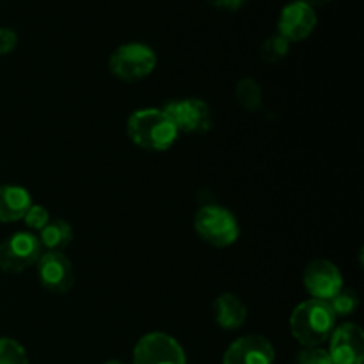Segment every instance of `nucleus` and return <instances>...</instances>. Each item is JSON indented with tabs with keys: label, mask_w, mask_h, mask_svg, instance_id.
I'll return each mask as SVG.
<instances>
[{
	"label": "nucleus",
	"mask_w": 364,
	"mask_h": 364,
	"mask_svg": "<svg viewBox=\"0 0 364 364\" xmlns=\"http://www.w3.org/2000/svg\"><path fill=\"white\" fill-rule=\"evenodd\" d=\"M130 141L146 151H167L178 141V130L162 109H139L128 117Z\"/></svg>",
	"instance_id": "nucleus-1"
},
{
	"label": "nucleus",
	"mask_w": 364,
	"mask_h": 364,
	"mask_svg": "<svg viewBox=\"0 0 364 364\" xmlns=\"http://www.w3.org/2000/svg\"><path fill=\"white\" fill-rule=\"evenodd\" d=\"M336 327V316L327 302L309 299L299 304L290 316V333L302 347H320Z\"/></svg>",
	"instance_id": "nucleus-2"
},
{
	"label": "nucleus",
	"mask_w": 364,
	"mask_h": 364,
	"mask_svg": "<svg viewBox=\"0 0 364 364\" xmlns=\"http://www.w3.org/2000/svg\"><path fill=\"white\" fill-rule=\"evenodd\" d=\"M194 230L213 247H230L240 237V226L233 213L219 205H206L194 217Z\"/></svg>",
	"instance_id": "nucleus-3"
},
{
	"label": "nucleus",
	"mask_w": 364,
	"mask_h": 364,
	"mask_svg": "<svg viewBox=\"0 0 364 364\" xmlns=\"http://www.w3.org/2000/svg\"><path fill=\"white\" fill-rule=\"evenodd\" d=\"M109 68L114 77L123 82L142 80L155 71L156 53L144 43H127L114 50Z\"/></svg>",
	"instance_id": "nucleus-4"
},
{
	"label": "nucleus",
	"mask_w": 364,
	"mask_h": 364,
	"mask_svg": "<svg viewBox=\"0 0 364 364\" xmlns=\"http://www.w3.org/2000/svg\"><path fill=\"white\" fill-rule=\"evenodd\" d=\"M43 247L39 238L28 231H18L0 244V270L20 274L39 262Z\"/></svg>",
	"instance_id": "nucleus-5"
},
{
	"label": "nucleus",
	"mask_w": 364,
	"mask_h": 364,
	"mask_svg": "<svg viewBox=\"0 0 364 364\" xmlns=\"http://www.w3.org/2000/svg\"><path fill=\"white\" fill-rule=\"evenodd\" d=\"M164 112L169 116L178 134H205L212 128L213 114L206 102L199 98L173 100L164 105Z\"/></svg>",
	"instance_id": "nucleus-6"
},
{
	"label": "nucleus",
	"mask_w": 364,
	"mask_h": 364,
	"mask_svg": "<svg viewBox=\"0 0 364 364\" xmlns=\"http://www.w3.org/2000/svg\"><path fill=\"white\" fill-rule=\"evenodd\" d=\"M134 364H187L183 347L166 333H149L134 348Z\"/></svg>",
	"instance_id": "nucleus-7"
},
{
	"label": "nucleus",
	"mask_w": 364,
	"mask_h": 364,
	"mask_svg": "<svg viewBox=\"0 0 364 364\" xmlns=\"http://www.w3.org/2000/svg\"><path fill=\"white\" fill-rule=\"evenodd\" d=\"M302 283L313 299L329 302L343 288V276L329 259H313L306 265Z\"/></svg>",
	"instance_id": "nucleus-8"
},
{
	"label": "nucleus",
	"mask_w": 364,
	"mask_h": 364,
	"mask_svg": "<svg viewBox=\"0 0 364 364\" xmlns=\"http://www.w3.org/2000/svg\"><path fill=\"white\" fill-rule=\"evenodd\" d=\"M329 355L334 364L364 363V333L358 323H341L329 336Z\"/></svg>",
	"instance_id": "nucleus-9"
},
{
	"label": "nucleus",
	"mask_w": 364,
	"mask_h": 364,
	"mask_svg": "<svg viewBox=\"0 0 364 364\" xmlns=\"http://www.w3.org/2000/svg\"><path fill=\"white\" fill-rule=\"evenodd\" d=\"M36 265H38L39 283L46 290L55 291V294H64V291L71 290L75 283L73 265L64 252H43Z\"/></svg>",
	"instance_id": "nucleus-10"
},
{
	"label": "nucleus",
	"mask_w": 364,
	"mask_h": 364,
	"mask_svg": "<svg viewBox=\"0 0 364 364\" xmlns=\"http://www.w3.org/2000/svg\"><path fill=\"white\" fill-rule=\"evenodd\" d=\"M315 27L316 13L311 4L304 2V0H297V2H290L288 6H284L279 14V21H277L279 36H283L288 43L309 38Z\"/></svg>",
	"instance_id": "nucleus-11"
},
{
	"label": "nucleus",
	"mask_w": 364,
	"mask_h": 364,
	"mask_svg": "<svg viewBox=\"0 0 364 364\" xmlns=\"http://www.w3.org/2000/svg\"><path fill=\"white\" fill-rule=\"evenodd\" d=\"M276 350L265 336L247 334L228 347L223 364H274Z\"/></svg>",
	"instance_id": "nucleus-12"
},
{
	"label": "nucleus",
	"mask_w": 364,
	"mask_h": 364,
	"mask_svg": "<svg viewBox=\"0 0 364 364\" xmlns=\"http://www.w3.org/2000/svg\"><path fill=\"white\" fill-rule=\"evenodd\" d=\"M213 316L220 329L237 331L247 320V308L235 294H223L213 302Z\"/></svg>",
	"instance_id": "nucleus-13"
},
{
	"label": "nucleus",
	"mask_w": 364,
	"mask_h": 364,
	"mask_svg": "<svg viewBox=\"0 0 364 364\" xmlns=\"http://www.w3.org/2000/svg\"><path fill=\"white\" fill-rule=\"evenodd\" d=\"M32 198L27 188L20 185H2L0 187V223L21 220L31 208Z\"/></svg>",
	"instance_id": "nucleus-14"
},
{
	"label": "nucleus",
	"mask_w": 364,
	"mask_h": 364,
	"mask_svg": "<svg viewBox=\"0 0 364 364\" xmlns=\"http://www.w3.org/2000/svg\"><path fill=\"white\" fill-rule=\"evenodd\" d=\"M39 244L41 247L53 252H63L73 240V228L63 219H53L39 231Z\"/></svg>",
	"instance_id": "nucleus-15"
},
{
	"label": "nucleus",
	"mask_w": 364,
	"mask_h": 364,
	"mask_svg": "<svg viewBox=\"0 0 364 364\" xmlns=\"http://www.w3.org/2000/svg\"><path fill=\"white\" fill-rule=\"evenodd\" d=\"M235 96L242 109H245L247 112H256L263 105L262 85L255 78H242L235 89Z\"/></svg>",
	"instance_id": "nucleus-16"
},
{
	"label": "nucleus",
	"mask_w": 364,
	"mask_h": 364,
	"mask_svg": "<svg viewBox=\"0 0 364 364\" xmlns=\"http://www.w3.org/2000/svg\"><path fill=\"white\" fill-rule=\"evenodd\" d=\"M327 304L331 306L336 318L338 316L354 315L355 309L359 308V295L354 290H345V288H341Z\"/></svg>",
	"instance_id": "nucleus-17"
},
{
	"label": "nucleus",
	"mask_w": 364,
	"mask_h": 364,
	"mask_svg": "<svg viewBox=\"0 0 364 364\" xmlns=\"http://www.w3.org/2000/svg\"><path fill=\"white\" fill-rule=\"evenodd\" d=\"M0 364H28L23 345L13 338H0Z\"/></svg>",
	"instance_id": "nucleus-18"
},
{
	"label": "nucleus",
	"mask_w": 364,
	"mask_h": 364,
	"mask_svg": "<svg viewBox=\"0 0 364 364\" xmlns=\"http://www.w3.org/2000/svg\"><path fill=\"white\" fill-rule=\"evenodd\" d=\"M290 50V43L283 38V36L276 34L270 36L269 39H265L262 45V59L267 60V63H277V60L284 59Z\"/></svg>",
	"instance_id": "nucleus-19"
},
{
	"label": "nucleus",
	"mask_w": 364,
	"mask_h": 364,
	"mask_svg": "<svg viewBox=\"0 0 364 364\" xmlns=\"http://www.w3.org/2000/svg\"><path fill=\"white\" fill-rule=\"evenodd\" d=\"M23 220H25V224H27L28 230L38 231L39 233V231H41L43 228H45L52 219H50V213L45 206L31 205V208H28L27 213H25Z\"/></svg>",
	"instance_id": "nucleus-20"
},
{
	"label": "nucleus",
	"mask_w": 364,
	"mask_h": 364,
	"mask_svg": "<svg viewBox=\"0 0 364 364\" xmlns=\"http://www.w3.org/2000/svg\"><path fill=\"white\" fill-rule=\"evenodd\" d=\"M297 364H334L329 352L322 347H304L297 355Z\"/></svg>",
	"instance_id": "nucleus-21"
},
{
	"label": "nucleus",
	"mask_w": 364,
	"mask_h": 364,
	"mask_svg": "<svg viewBox=\"0 0 364 364\" xmlns=\"http://www.w3.org/2000/svg\"><path fill=\"white\" fill-rule=\"evenodd\" d=\"M18 45V36L13 28L0 27V55H7Z\"/></svg>",
	"instance_id": "nucleus-22"
},
{
	"label": "nucleus",
	"mask_w": 364,
	"mask_h": 364,
	"mask_svg": "<svg viewBox=\"0 0 364 364\" xmlns=\"http://www.w3.org/2000/svg\"><path fill=\"white\" fill-rule=\"evenodd\" d=\"M213 7L224 11H238L244 6V0H208Z\"/></svg>",
	"instance_id": "nucleus-23"
},
{
	"label": "nucleus",
	"mask_w": 364,
	"mask_h": 364,
	"mask_svg": "<svg viewBox=\"0 0 364 364\" xmlns=\"http://www.w3.org/2000/svg\"><path fill=\"white\" fill-rule=\"evenodd\" d=\"M304 2H316V4H323V2H329V0H304Z\"/></svg>",
	"instance_id": "nucleus-24"
},
{
	"label": "nucleus",
	"mask_w": 364,
	"mask_h": 364,
	"mask_svg": "<svg viewBox=\"0 0 364 364\" xmlns=\"http://www.w3.org/2000/svg\"><path fill=\"white\" fill-rule=\"evenodd\" d=\"M105 364H128V363H123V361H107Z\"/></svg>",
	"instance_id": "nucleus-25"
}]
</instances>
